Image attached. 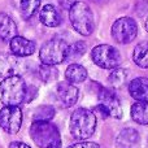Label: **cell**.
I'll list each match as a JSON object with an SVG mask.
<instances>
[{
  "label": "cell",
  "instance_id": "cell-1",
  "mask_svg": "<svg viewBox=\"0 0 148 148\" xmlns=\"http://www.w3.org/2000/svg\"><path fill=\"white\" fill-rule=\"evenodd\" d=\"M70 133L78 140H86L94 135L96 130V116L91 109L78 108L70 117Z\"/></svg>",
  "mask_w": 148,
  "mask_h": 148
},
{
  "label": "cell",
  "instance_id": "cell-2",
  "mask_svg": "<svg viewBox=\"0 0 148 148\" xmlns=\"http://www.w3.org/2000/svg\"><path fill=\"white\" fill-rule=\"evenodd\" d=\"M26 86L22 77L18 74L9 75L3 78L0 83V99L4 105L18 107L21 103L25 101L26 97Z\"/></svg>",
  "mask_w": 148,
  "mask_h": 148
},
{
  "label": "cell",
  "instance_id": "cell-3",
  "mask_svg": "<svg viewBox=\"0 0 148 148\" xmlns=\"http://www.w3.org/2000/svg\"><path fill=\"white\" fill-rule=\"evenodd\" d=\"M30 135L39 148H61V136L59 129L49 121H34Z\"/></svg>",
  "mask_w": 148,
  "mask_h": 148
},
{
  "label": "cell",
  "instance_id": "cell-4",
  "mask_svg": "<svg viewBox=\"0 0 148 148\" xmlns=\"http://www.w3.org/2000/svg\"><path fill=\"white\" fill-rule=\"evenodd\" d=\"M69 20L73 29L78 34L88 36L95 30V21L92 10L86 3L75 1L69 9Z\"/></svg>",
  "mask_w": 148,
  "mask_h": 148
},
{
  "label": "cell",
  "instance_id": "cell-5",
  "mask_svg": "<svg viewBox=\"0 0 148 148\" xmlns=\"http://www.w3.org/2000/svg\"><path fill=\"white\" fill-rule=\"evenodd\" d=\"M69 46L62 39H49L42 46L39 51V59L46 65H59L68 59Z\"/></svg>",
  "mask_w": 148,
  "mask_h": 148
},
{
  "label": "cell",
  "instance_id": "cell-6",
  "mask_svg": "<svg viewBox=\"0 0 148 148\" xmlns=\"http://www.w3.org/2000/svg\"><path fill=\"white\" fill-rule=\"evenodd\" d=\"M92 61L103 69H114L121 62V55L117 48L109 44H99L91 51Z\"/></svg>",
  "mask_w": 148,
  "mask_h": 148
},
{
  "label": "cell",
  "instance_id": "cell-7",
  "mask_svg": "<svg viewBox=\"0 0 148 148\" xmlns=\"http://www.w3.org/2000/svg\"><path fill=\"white\" fill-rule=\"evenodd\" d=\"M138 25L131 17H121L112 25V36L117 43L127 44L136 38Z\"/></svg>",
  "mask_w": 148,
  "mask_h": 148
},
{
  "label": "cell",
  "instance_id": "cell-8",
  "mask_svg": "<svg viewBox=\"0 0 148 148\" xmlns=\"http://www.w3.org/2000/svg\"><path fill=\"white\" fill-rule=\"evenodd\" d=\"M22 125V112L20 107L5 105L0 109V127L8 134H17Z\"/></svg>",
  "mask_w": 148,
  "mask_h": 148
},
{
  "label": "cell",
  "instance_id": "cell-9",
  "mask_svg": "<svg viewBox=\"0 0 148 148\" xmlns=\"http://www.w3.org/2000/svg\"><path fill=\"white\" fill-rule=\"evenodd\" d=\"M94 84L97 90L96 94H97V97H99L100 103L107 107V109L109 110L110 117L117 118V120L122 117V108H121V103H120V100L117 99V96H116L110 90L105 88V87H101V84H97V83H95V82H94Z\"/></svg>",
  "mask_w": 148,
  "mask_h": 148
},
{
  "label": "cell",
  "instance_id": "cell-10",
  "mask_svg": "<svg viewBox=\"0 0 148 148\" xmlns=\"http://www.w3.org/2000/svg\"><path fill=\"white\" fill-rule=\"evenodd\" d=\"M56 92L59 99L61 100V103L65 107H73L79 97V90L77 86H74V83H70L68 81L60 82L56 87Z\"/></svg>",
  "mask_w": 148,
  "mask_h": 148
},
{
  "label": "cell",
  "instance_id": "cell-11",
  "mask_svg": "<svg viewBox=\"0 0 148 148\" xmlns=\"http://www.w3.org/2000/svg\"><path fill=\"white\" fill-rule=\"evenodd\" d=\"M10 52L17 57H27L35 52V43L23 36H13L9 40Z\"/></svg>",
  "mask_w": 148,
  "mask_h": 148
},
{
  "label": "cell",
  "instance_id": "cell-12",
  "mask_svg": "<svg viewBox=\"0 0 148 148\" xmlns=\"http://www.w3.org/2000/svg\"><path fill=\"white\" fill-rule=\"evenodd\" d=\"M20 60L17 56L10 53H0V78L18 74Z\"/></svg>",
  "mask_w": 148,
  "mask_h": 148
},
{
  "label": "cell",
  "instance_id": "cell-13",
  "mask_svg": "<svg viewBox=\"0 0 148 148\" xmlns=\"http://www.w3.org/2000/svg\"><path fill=\"white\" fill-rule=\"evenodd\" d=\"M39 20L47 27H57V26H60L62 18L56 7H53L52 4H47L40 9Z\"/></svg>",
  "mask_w": 148,
  "mask_h": 148
},
{
  "label": "cell",
  "instance_id": "cell-14",
  "mask_svg": "<svg viewBox=\"0 0 148 148\" xmlns=\"http://www.w3.org/2000/svg\"><path fill=\"white\" fill-rule=\"evenodd\" d=\"M129 92L136 101H148V78L139 77L130 82Z\"/></svg>",
  "mask_w": 148,
  "mask_h": 148
},
{
  "label": "cell",
  "instance_id": "cell-15",
  "mask_svg": "<svg viewBox=\"0 0 148 148\" xmlns=\"http://www.w3.org/2000/svg\"><path fill=\"white\" fill-rule=\"evenodd\" d=\"M17 35V25L5 13H0V39L3 42H9Z\"/></svg>",
  "mask_w": 148,
  "mask_h": 148
},
{
  "label": "cell",
  "instance_id": "cell-16",
  "mask_svg": "<svg viewBox=\"0 0 148 148\" xmlns=\"http://www.w3.org/2000/svg\"><path fill=\"white\" fill-rule=\"evenodd\" d=\"M140 142L138 131L134 129H125L117 136V146L120 148H135Z\"/></svg>",
  "mask_w": 148,
  "mask_h": 148
},
{
  "label": "cell",
  "instance_id": "cell-17",
  "mask_svg": "<svg viewBox=\"0 0 148 148\" xmlns=\"http://www.w3.org/2000/svg\"><path fill=\"white\" fill-rule=\"evenodd\" d=\"M65 78L70 83H81L87 79V70L79 64H72L65 70Z\"/></svg>",
  "mask_w": 148,
  "mask_h": 148
},
{
  "label": "cell",
  "instance_id": "cell-18",
  "mask_svg": "<svg viewBox=\"0 0 148 148\" xmlns=\"http://www.w3.org/2000/svg\"><path fill=\"white\" fill-rule=\"evenodd\" d=\"M131 118L139 125H148V101H136L131 107Z\"/></svg>",
  "mask_w": 148,
  "mask_h": 148
},
{
  "label": "cell",
  "instance_id": "cell-19",
  "mask_svg": "<svg viewBox=\"0 0 148 148\" xmlns=\"http://www.w3.org/2000/svg\"><path fill=\"white\" fill-rule=\"evenodd\" d=\"M134 62L142 69H148V42H142L134 48Z\"/></svg>",
  "mask_w": 148,
  "mask_h": 148
},
{
  "label": "cell",
  "instance_id": "cell-20",
  "mask_svg": "<svg viewBox=\"0 0 148 148\" xmlns=\"http://www.w3.org/2000/svg\"><path fill=\"white\" fill-rule=\"evenodd\" d=\"M39 5H40V0H21L20 3V10L21 14L25 20L31 18L35 12L38 10Z\"/></svg>",
  "mask_w": 148,
  "mask_h": 148
},
{
  "label": "cell",
  "instance_id": "cell-21",
  "mask_svg": "<svg viewBox=\"0 0 148 148\" xmlns=\"http://www.w3.org/2000/svg\"><path fill=\"white\" fill-rule=\"evenodd\" d=\"M38 77L43 82H53L59 77V70L56 69L55 65H40L38 68Z\"/></svg>",
  "mask_w": 148,
  "mask_h": 148
},
{
  "label": "cell",
  "instance_id": "cell-22",
  "mask_svg": "<svg viewBox=\"0 0 148 148\" xmlns=\"http://www.w3.org/2000/svg\"><path fill=\"white\" fill-rule=\"evenodd\" d=\"M126 78H127V70L122 69V68H114L108 77V82L113 87H120L125 83Z\"/></svg>",
  "mask_w": 148,
  "mask_h": 148
},
{
  "label": "cell",
  "instance_id": "cell-23",
  "mask_svg": "<svg viewBox=\"0 0 148 148\" xmlns=\"http://www.w3.org/2000/svg\"><path fill=\"white\" fill-rule=\"evenodd\" d=\"M55 116V109L51 105H40L34 112V121H49Z\"/></svg>",
  "mask_w": 148,
  "mask_h": 148
},
{
  "label": "cell",
  "instance_id": "cell-24",
  "mask_svg": "<svg viewBox=\"0 0 148 148\" xmlns=\"http://www.w3.org/2000/svg\"><path fill=\"white\" fill-rule=\"evenodd\" d=\"M86 43L84 42H75L74 44L69 46L68 48V59H77L81 57L86 52Z\"/></svg>",
  "mask_w": 148,
  "mask_h": 148
},
{
  "label": "cell",
  "instance_id": "cell-25",
  "mask_svg": "<svg viewBox=\"0 0 148 148\" xmlns=\"http://www.w3.org/2000/svg\"><path fill=\"white\" fill-rule=\"evenodd\" d=\"M68 148H100V146L94 142H79V143H75Z\"/></svg>",
  "mask_w": 148,
  "mask_h": 148
},
{
  "label": "cell",
  "instance_id": "cell-26",
  "mask_svg": "<svg viewBox=\"0 0 148 148\" xmlns=\"http://www.w3.org/2000/svg\"><path fill=\"white\" fill-rule=\"evenodd\" d=\"M95 109H96L97 112L100 113V116H101V118H108V117H109V116H110V114H109V110H108V109H107V107H105V105H103L101 103H100V104L97 105V107L95 108Z\"/></svg>",
  "mask_w": 148,
  "mask_h": 148
},
{
  "label": "cell",
  "instance_id": "cell-27",
  "mask_svg": "<svg viewBox=\"0 0 148 148\" xmlns=\"http://www.w3.org/2000/svg\"><path fill=\"white\" fill-rule=\"evenodd\" d=\"M57 1H59V4H60V7H61V8L69 10L70 7H72L74 3H75V0H57Z\"/></svg>",
  "mask_w": 148,
  "mask_h": 148
},
{
  "label": "cell",
  "instance_id": "cell-28",
  "mask_svg": "<svg viewBox=\"0 0 148 148\" xmlns=\"http://www.w3.org/2000/svg\"><path fill=\"white\" fill-rule=\"evenodd\" d=\"M9 148H30L27 144L22 143V142H12L9 144Z\"/></svg>",
  "mask_w": 148,
  "mask_h": 148
},
{
  "label": "cell",
  "instance_id": "cell-29",
  "mask_svg": "<svg viewBox=\"0 0 148 148\" xmlns=\"http://www.w3.org/2000/svg\"><path fill=\"white\" fill-rule=\"evenodd\" d=\"M91 1H94V3H104V1H107V0H91Z\"/></svg>",
  "mask_w": 148,
  "mask_h": 148
},
{
  "label": "cell",
  "instance_id": "cell-30",
  "mask_svg": "<svg viewBox=\"0 0 148 148\" xmlns=\"http://www.w3.org/2000/svg\"><path fill=\"white\" fill-rule=\"evenodd\" d=\"M146 30H147V33H148V17H147V21H146Z\"/></svg>",
  "mask_w": 148,
  "mask_h": 148
}]
</instances>
